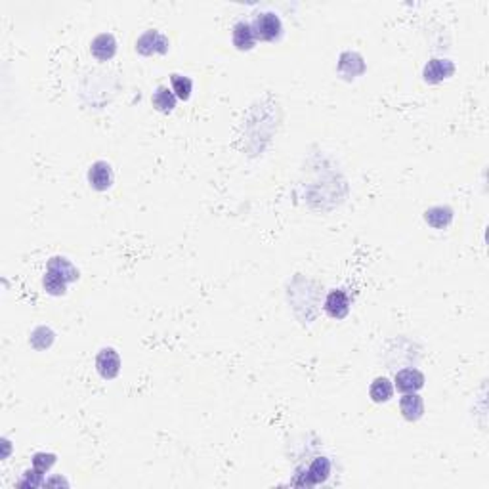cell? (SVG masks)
I'll return each instance as SVG.
<instances>
[{
    "label": "cell",
    "mask_w": 489,
    "mask_h": 489,
    "mask_svg": "<svg viewBox=\"0 0 489 489\" xmlns=\"http://www.w3.org/2000/svg\"><path fill=\"white\" fill-rule=\"evenodd\" d=\"M394 396V382L388 377H377L369 386V398L375 403H386Z\"/></svg>",
    "instance_id": "cell-15"
},
{
    "label": "cell",
    "mask_w": 489,
    "mask_h": 489,
    "mask_svg": "<svg viewBox=\"0 0 489 489\" xmlns=\"http://www.w3.org/2000/svg\"><path fill=\"white\" fill-rule=\"evenodd\" d=\"M46 270L61 276L67 283H73V281H77V279L81 278L79 270L75 268L73 262H71L69 258H66V256H52L50 260H48V264H46Z\"/></svg>",
    "instance_id": "cell-13"
},
{
    "label": "cell",
    "mask_w": 489,
    "mask_h": 489,
    "mask_svg": "<svg viewBox=\"0 0 489 489\" xmlns=\"http://www.w3.org/2000/svg\"><path fill=\"white\" fill-rule=\"evenodd\" d=\"M2 444H4V459H8V455H10V439L8 438H2Z\"/></svg>",
    "instance_id": "cell-22"
},
{
    "label": "cell",
    "mask_w": 489,
    "mask_h": 489,
    "mask_svg": "<svg viewBox=\"0 0 489 489\" xmlns=\"http://www.w3.org/2000/svg\"><path fill=\"white\" fill-rule=\"evenodd\" d=\"M54 340H56V333H54L50 327H46V325H40V327L33 329V333H31V338H29L31 346L38 352L48 350L52 344H54Z\"/></svg>",
    "instance_id": "cell-17"
},
{
    "label": "cell",
    "mask_w": 489,
    "mask_h": 489,
    "mask_svg": "<svg viewBox=\"0 0 489 489\" xmlns=\"http://www.w3.org/2000/svg\"><path fill=\"white\" fill-rule=\"evenodd\" d=\"M331 474V460L327 457H315L312 462H308L304 470H300L296 476H302V480H296L294 486H319L329 478Z\"/></svg>",
    "instance_id": "cell-2"
},
{
    "label": "cell",
    "mask_w": 489,
    "mask_h": 489,
    "mask_svg": "<svg viewBox=\"0 0 489 489\" xmlns=\"http://www.w3.org/2000/svg\"><path fill=\"white\" fill-rule=\"evenodd\" d=\"M250 25L255 29L256 40L262 43H276L283 35V23L276 12H258Z\"/></svg>",
    "instance_id": "cell-1"
},
{
    "label": "cell",
    "mask_w": 489,
    "mask_h": 489,
    "mask_svg": "<svg viewBox=\"0 0 489 489\" xmlns=\"http://www.w3.org/2000/svg\"><path fill=\"white\" fill-rule=\"evenodd\" d=\"M400 411L402 416L409 423H416L419 419H423L424 415V402L421 396L413 392V394H403L400 398Z\"/></svg>",
    "instance_id": "cell-12"
},
{
    "label": "cell",
    "mask_w": 489,
    "mask_h": 489,
    "mask_svg": "<svg viewBox=\"0 0 489 489\" xmlns=\"http://www.w3.org/2000/svg\"><path fill=\"white\" fill-rule=\"evenodd\" d=\"M44 472H40L38 468H31V470H27L25 474H23V478L17 482V488H43L44 486Z\"/></svg>",
    "instance_id": "cell-20"
},
{
    "label": "cell",
    "mask_w": 489,
    "mask_h": 489,
    "mask_svg": "<svg viewBox=\"0 0 489 489\" xmlns=\"http://www.w3.org/2000/svg\"><path fill=\"white\" fill-rule=\"evenodd\" d=\"M56 460H58V457L54 455V453H35L33 455V467L38 468L40 472H48L54 465H56Z\"/></svg>",
    "instance_id": "cell-21"
},
{
    "label": "cell",
    "mask_w": 489,
    "mask_h": 489,
    "mask_svg": "<svg viewBox=\"0 0 489 489\" xmlns=\"http://www.w3.org/2000/svg\"><path fill=\"white\" fill-rule=\"evenodd\" d=\"M117 48V38L113 37L111 33H100V35L92 38V43H90V54H92L98 61H110V59L115 58Z\"/></svg>",
    "instance_id": "cell-10"
},
{
    "label": "cell",
    "mask_w": 489,
    "mask_h": 489,
    "mask_svg": "<svg viewBox=\"0 0 489 489\" xmlns=\"http://www.w3.org/2000/svg\"><path fill=\"white\" fill-rule=\"evenodd\" d=\"M88 183L96 191H107L115 182L113 168L107 161H96L88 168Z\"/></svg>",
    "instance_id": "cell-6"
},
{
    "label": "cell",
    "mask_w": 489,
    "mask_h": 489,
    "mask_svg": "<svg viewBox=\"0 0 489 489\" xmlns=\"http://www.w3.org/2000/svg\"><path fill=\"white\" fill-rule=\"evenodd\" d=\"M424 375L415 367H407V369H402V371L396 373L394 377V388H398V392L402 394H413V392H419L421 388L424 386Z\"/></svg>",
    "instance_id": "cell-9"
},
{
    "label": "cell",
    "mask_w": 489,
    "mask_h": 489,
    "mask_svg": "<svg viewBox=\"0 0 489 489\" xmlns=\"http://www.w3.org/2000/svg\"><path fill=\"white\" fill-rule=\"evenodd\" d=\"M350 296L344 289H333L329 291V294L325 296V302H323V310L329 317L333 319H344L346 315L350 314Z\"/></svg>",
    "instance_id": "cell-5"
},
{
    "label": "cell",
    "mask_w": 489,
    "mask_h": 489,
    "mask_svg": "<svg viewBox=\"0 0 489 489\" xmlns=\"http://www.w3.org/2000/svg\"><path fill=\"white\" fill-rule=\"evenodd\" d=\"M424 222L434 230H446L453 222V209L451 206H432L424 212Z\"/></svg>",
    "instance_id": "cell-14"
},
{
    "label": "cell",
    "mask_w": 489,
    "mask_h": 489,
    "mask_svg": "<svg viewBox=\"0 0 489 489\" xmlns=\"http://www.w3.org/2000/svg\"><path fill=\"white\" fill-rule=\"evenodd\" d=\"M96 371L103 380L117 379L121 373V356L115 348H102L96 356Z\"/></svg>",
    "instance_id": "cell-4"
},
{
    "label": "cell",
    "mask_w": 489,
    "mask_h": 489,
    "mask_svg": "<svg viewBox=\"0 0 489 489\" xmlns=\"http://www.w3.org/2000/svg\"><path fill=\"white\" fill-rule=\"evenodd\" d=\"M136 52L142 56H153V54H167L170 48V40L167 35H163L161 31L147 29L136 40Z\"/></svg>",
    "instance_id": "cell-3"
},
{
    "label": "cell",
    "mask_w": 489,
    "mask_h": 489,
    "mask_svg": "<svg viewBox=\"0 0 489 489\" xmlns=\"http://www.w3.org/2000/svg\"><path fill=\"white\" fill-rule=\"evenodd\" d=\"M43 287L44 291L52 294V296H63L67 291V281L61 276H58V273L46 270L43 278Z\"/></svg>",
    "instance_id": "cell-19"
},
{
    "label": "cell",
    "mask_w": 489,
    "mask_h": 489,
    "mask_svg": "<svg viewBox=\"0 0 489 489\" xmlns=\"http://www.w3.org/2000/svg\"><path fill=\"white\" fill-rule=\"evenodd\" d=\"M232 43L239 52L253 50L256 46V35L253 25L248 22H237L232 29Z\"/></svg>",
    "instance_id": "cell-11"
},
{
    "label": "cell",
    "mask_w": 489,
    "mask_h": 489,
    "mask_svg": "<svg viewBox=\"0 0 489 489\" xmlns=\"http://www.w3.org/2000/svg\"><path fill=\"white\" fill-rule=\"evenodd\" d=\"M170 84H172V92H174L178 100H182V102L190 100L191 92H193V81H191L190 77L172 73L170 75Z\"/></svg>",
    "instance_id": "cell-18"
},
{
    "label": "cell",
    "mask_w": 489,
    "mask_h": 489,
    "mask_svg": "<svg viewBox=\"0 0 489 489\" xmlns=\"http://www.w3.org/2000/svg\"><path fill=\"white\" fill-rule=\"evenodd\" d=\"M336 69H338V75H340L343 79H346V81H352V79L361 77V75L366 73L367 66H366V59H363V56H361V54L348 50V52H343V54H340Z\"/></svg>",
    "instance_id": "cell-7"
},
{
    "label": "cell",
    "mask_w": 489,
    "mask_h": 489,
    "mask_svg": "<svg viewBox=\"0 0 489 489\" xmlns=\"http://www.w3.org/2000/svg\"><path fill=\"white\" fill-rule=\"evenodd\" d=\"M176 102H178V98L172 92V88L168 86H159L153 92V96H151V103H153V107L159 113H172L176 107Z\"/></svg>",
    "instance_id": "cell-16"
},
{
    "label": "cell",
    "mask_w": 489,
    "mask_h": 489,
    "mask_svg": "<svg viewBox=\"0 0 489 489\" xmlns=\"http://www.w3.org/2000/svg\"><path fill=\"white\" fill-rule=\"evenodd\" d=\"M453 75H455V63L451 59L434 58L423 69V79L428 84H439V82L447 81Z\"/></svg>",
    "instance_id": "cell-8"
}]
</instances>
